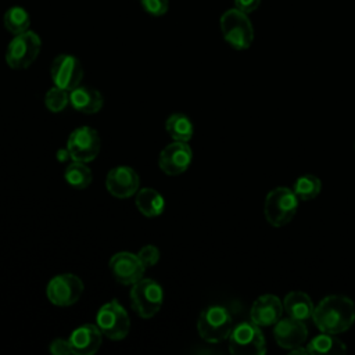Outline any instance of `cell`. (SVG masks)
<instances>
[{
    "mask_svg": "<svg viewBox=\"0 0 355 355\" xmlns=\"http://www.w3.org/2000/svg\"><path fill=\"white\" fill-rule=\"evenodd\" d=\"M110 270L112 277L125 286H132L144 276V265L139 259L137 254L129 251H119L110 259Z\"/></svg>",
    "mask_w": 355,
    "mask_h": 355,
    "instance_id": "obj_13",
    "label": "cell"
},
{
    "mask_svg": "<svg viewBox=\"0 0 355 355\" xmlns=\"http://www.w3.org/2000/svg\"><path fill=\"white\" fill-rule=\"evenodd\" d=\"M233 329V318L222 305H211L201 311L197 320L200 337L211 344L229 338Z\"/></svg>",
    "mask_w": 355,
    "mask_h": 355,
    "instance_id": "obj_3",
    "label": "cell"
},
{
    "mask_svg": "<svg viewBox=\"0 0 355 355\" xmlns=\"http://www.w3.org/2000/svg\"><path fill=\"white\" fill-rule=\"evenodd\" d=\"M283 308L287 316L305 322L312 318L315 305L308 294L302 291H290L283 300Z\"/></svg>",
    "mask_w": 355,
    "mask_h": 355,
    "instance_id": "obj_19",
    "label": "cell"
},
{
    "mask_svg": "<svg viewBox=\"0 0 355 355\" xmlns=\"http://www.w3.org/2000/svg\"><path fill=\"white\" fill-rule=\"evenodd\" d=\"M69 104L75 111L90 115L103 108L104 98L97 89L79 85L69 92Z\"/></svg>",
    "mask_w": 355,
    "mask_h": 355,
    "instance_id": "obj_18",
    "label": "cell"
},
{
    "mask_svg": "<svg viewBox=\"0 0 355 355\" xmlns=\"http://www.w3.org/2000/svg\"><path fill=\"white\" fill-rule=\"evenodd\" d=\"M273 337L276 343L286 349H293L295 347L302 345L308 337V329L304 320H298L294 318H280V320L275 324Z\"/></svg>",
    "mask_w": 355,
    "mask_h": 355,
    "instance_id": "obj_15",
    "label": "cell"
},
{
    "mask_svg": "<svg viewBox=\"0 0 355 355\" xmlns=\"http://www.w3.org/2000/svg\"><path fill=\"white\" fill-rule=\"evenodd\" d=\"M101 141L96 129L90 126H79L71 132L67 140V148L72 161L92 162L100 153Z\"/></svg>",
    "mask_w": 355,
    "mask_h": 355,
    "instance_id": "obj_10",
    "label": "cell"
},
{
    "mask_svg": "<svg viewBox=\"0 0 355 355\" xmlns=\"http://www.w3.org/2000/svg\"><path fill=\"white\" fill-rule=\"evenodd\" d=\"M130 304L133 311L143 319L157 315L164 302V290L153 279L143 277L130 288Z\"/></svg>",
    "mask_w": 355,
    "mask_h": 355,
    "instance_id": "obj_5",
    "label": "cell"
},
{
    "mask_svg": "<svg viewBox=\"0 0 355 355\" xmlns=\"http://www.w3.org/2000/svg\"><path fill=\"white\" fill-rule=\"evenodd\" d=\"M165 129H166V133L175 141L189 143L194 135V125L191 119L182 112H175L169 115L165 122Z\"/></svg>",
    "mask_w": 355,
    "mask_h": 355,
    "instance_id": "obj_21",
    "label": "cell"
},
{
    "mask_svg": "<svg viewBox=\"0 0 355 355\" xmlns=\"http://www.w3.org/2000/svg\"><path fill=\"white\" fill-rule=\"evenodd\" d=\"M3 24L8 32H11L12 35H19L29 31L31 17L25 8L19 6H14L4 12Z\"/></svg>",
    "mask_w": 355,
    "mask_h": 355,
    "instance_id": "obj_24",
    "label": "cell"
},
{
    "mask_svg": "<svg viewBox=\"0 0 355 355\" xmlns=\"http://www.w3.org/2000/svg\"><path fill=\"white\" fill-rule=\"evenodd\" d=\"M227 340L229 351L233 355H263L266 352L263 333L252 322H241L233 326Z\"/></svg>",
    "mask_w": 355,
    "mask_h": 355,
    "instance_id": "obj_6",
    "label": "cell"
},
{
    "mask_svg": "<svg viewBox=\"0 0 355 355\" xmlns=\"http://www.w3.org/2000/svg\"><path fill=\"white\" fill-rule=\"evenodd\" d=\"M193 161V151L186 141H172L165 146L158 155L159 169L169 175L176 176L186 172Z\"/></svg>",
    "mask_w": 355,
    "mask_h": 355,
    "instance_id": "obj_12",
    "label": "cell"
},
{
    "mask_svg": "<svg viewBox=\"0 0 355 355\" xmlns=\"http://www.w3.org/2000/svg\"><path fill=\"white\" fill-rule=\"evenodd\" d=\"M69 104V92L57 86L47 90L44 96V105L50 112H61Z\"/></svg>",
    "mask_w": 355,
    "mask_h": 355,
    "instance_id": "obj_26",
    "label": "cell"
},
{
    "mask_svg": "<svg viewBox=\"0 0 355 355\" xmlns=\"http://www.w3.org/2000/svg\"><path fill=\"white\" fill-rule=\"evenodd\" d=\"M298 200L293 189L284 186L272 189L263 202V214L269 225L282 227L291 222L298 209Z\"/></svg>",
    "mask_w": 355,
    "mask_h": 355,
    "instance_id": "obj_2",
    "label": "cell"
},
{
    "mask_svg": "<svg viewBox=\"0 0 355 355\" xmlns=\"http://www.w3.org/2000/svg\"><path fill=\"white\" fill-rule=\"evenodd\" d=\"M283 302L273 294H263L258 297L250 311V319L252 323L261 326L276 324L283 315Z\"/></svg>",
    "mask_w": 355,
    "mask_h": 355,
    "instance_id": "obj_16",
    "label": "cell"
},
{
    "mask_svg": "<svg viewBox=\"0 0 355 355\" xmlns=\"http://www.w3.org/2000/svg\"><path fill=\"white\" fill-rule=\"evenodd\" d=\"M85 291V284L73 273H61L51 277L46 286L47 300L57 306H71L79 301Z\"/></svg>",
    "mask_w": 355,
    "mask_h": 355,
    "instance_id": "obj_9",
    "label": "cell"
},
{
    "mask_svg": "<svg viewBox=\"0 0 355 355\" xmlns=\"http://www.w3.org/2000/svg\"><path fill=\"white\" fill-rule=\"evenodd\" d=\"M96 324L103 336L110 340H122L130 330L129 315L116 300H111L100 306Z\"/></svg>",
    "mask_w": 355,
    "mask_h": 355,
    "instance_id": "obj_7",
    "label": "cell"
},
{
    "mask_svg": "<svg viewBox=\"0 0 355 355\" xmlns=\"http://www.w3.org/2000/svg\"><path fill=\"white\" fill-rule=\"evenodd\" d=\"M72 351L76 355H93L98 351L103 343V333L97 324L86 323L76 327L68 337Z\"/></svg>",
    "mask_w": 355,
    "mask_h": 355,
    "instance_id": "obj_17",
    "label": "cell"
},
{
    "mask_svg": "<svg viewBox=\"0 0 355 355\" xmlns=\"http://www.w3.org/2000/svg\"><path fill=\"white\" fill-rule=\"evenodd\" d=\"M293 190L300 200L309 201L319 196L322 190V182L315 175H302L295 180Z\"/></svg>",
    "mask_w": 355,
    "mask_h": 355,
    "instance_id": "obj_25",
    "label": "cell"
},
{
    "mask_svg": "<svg viewBox=\"0 0 355 355\" xmlns=\"http://www.w3.org/2000/svg\"><path fill=\"white\" fill-rule=\"evenodd\" d=\"M306 349L309 354H319V355H338L347 351L345 344L334 337V334L322 333L313 337L309 344H306Z\"/></svg>",
    "mask_w": 355,
    "mask_h": 355,
    "instance_id": "obj_22",
    "label": "cell"
},
{
    "mask_svg": "<svg viewBox=\"0 0 355 355\" xmlns=\"http://www.w3.org/2000/svg\"><path fill=\"white\" fill-rule=\"evenodd\" d=\"M40 49L42 40L35 32L15 35L6 50V62L12 69H26L37 58Z\"/></svg>",
    "mask_w": 355,
    "mask_h": 355,
    "instance_id": "obj_8",
    "label": "cell"
},
{
    "mask_svg": "<svg viewBox=\"0 0 355 355\" xmlns=\"http://www.w3.org/2000/svg\"><path fill=\"white\" fill-rule=\"evenodd\" d=\"M137 257L141 261V263L144 265V268L147 269V268H151V266L157 265V262L159 261L161 254H159V250L155 245L147 244V245L140 248V251L137 252Z\"/></svg>",
    "mask_w": 355,
    "mask_h": 355,
    "instance_id": "obj_27",
    "label": "cell"
},
{
    "mask_svg": "<svg viewBox=\"0 0 355 355\" xmlns=\"http://www.w3.org/2000/svg\"><path fill=\"white\" fill-rule=\"evenodd\" d=\"M312 320L322 333H344L355 322V304L345 295H327L315 306Z\"/></svg>",
    "mask_w": 355,
    "mask_h": 355,
    "instance_id": "obj_1",
    "label": "cell"
},
{
    "mask_svg": "<svg viewBox=\"0 0 355 355\" xmlns=\"http://www.w3.org/2000/svg\"><path fill=\"white\" fill-rule=\"evenodd\" d=\"M50 75L57 87L71 92L80 85L83 79V67L76 57L71 54H60L51 62Z\"/></svg>",
    "mask_w": 355,
    "mask_h": 355,
    "instance_id": "obj_11",
    "label": "cell"
},
{
    "mask_svg": "<svg viewBox=\"0 0 355 355\" xmlns=\"http://www.w3.org/2000/svg\"><path fill=\"white\" fill-rule=\"evenodd\" d=\"M146 12L153 17H161L168 11L169 1L168 0H140Z\"/></svg>",
    "mask_w": 355,
    "mask_h": 355,
    "instance_id": "obj_28",
    "label": "cell"
},
{
    "mask_svg": "<svg viewBox=\"0 0 355 355\" xmlns=\"http://www.w3.org/2000/svg\"><path fill=\"white\" fill-rule=\"evenodd\" d=\"M135 204L139 212L148 218L161 215L165 208V200L162 194L151 187L139 189L135 194Z\"/></svg>",
    "mask_w": 355,
    "mask_h": 355,
    "instance_id": "obj_20",
    "label": "cell"
},
{
    "mask_svg": "<svg viewBox=\"0 0 355 355\" xmlns=\"http://www.w3.org/2000/svg\"><path fill=\"white\" fill-rule=\"evenodd\" d=\"M64 178L71 187L76 190H85L92 183L93 175L90 168L85 162L72 161L71 164L67 165L64 171Z\"/></svg>",
    "mask_w": 355,
    "mask_h": 355,
    "instance_id": "obj_23",
    "label": "cell"
},
{
    "mask_svg": "<svg viewBox=\"0 0 355 355\" xmlns=\"http://www.w3.org/2000/svg\"><path fill=\"white\" fill-rule=\"evenodd\" d=\"M49 349H50V352L53 355H69V354H73L71 343H69L68 338H55V340H53L50 343Z\"/></svg>",
    "mask_w": 355,
    "mask_h": 355,
    "instance_id": "obj_29",
    "label": "cell"
},
{
    "mask_svg": "<svg viewBox=\"0 0 355 355\" xmlns=\"http://www.w3.org/2000/svg\"><path fill=\"white\" fill-rule=\"evenodd\" d=\"M261 4V0H234V8L245 12V14H251L254 12Z\"/></svg>",
    "mask_w": 355,
    "mask_h": 355,
    "instance_id": "obj_30",
    "label": "cell"
},
{
    "mask_svg": "<svg viewBox=\"0 0 355 355\" xmlns=\"http://www.w3.org/2000/svg\"><path fill=\"white\" fill-rule=\"evenodd\" d=\"M247 15L237 8H230L219 21L223 39L236 50H247L254 42V28Z\"/></svg>",
    "mask_w": 355,
    "mask_h": 355,
    "instance_id": "obj_4",
    "label": "cell"
},
{
    "mask_svg": "<svg viewBox=\"0 0 355 355\" xmlns=\"http://www.w3.org/2000/svg\"><path fill=\"white\" fill-rule=\"evenodd\" d=\"M57 159H58V161H61V162L68 161V159H71V161H72V158H71V154H69L68 148L58 150V151H57Z\"/></svg>",
    "mask_w": 355,
    "mask_h": 355,
    "instance_id": "obj_31",
    "label": "cell"
},
{
    "mask_svg": "<svg viewBox=\"0 0 355 355\" xmlns=\"http://www.w3.org/2000/svg\"><path fill=\"white\" fill-rule=\"evenodd\" d=\"M105 187L116 198H129L140 189V178L132 166L118 165L107 173Z\"/></svg>",
    "mask_w": 355,
    "mask_h": 355,
    "instance_id": "obj_14",
    "label": "cell"
}]
</instances>
